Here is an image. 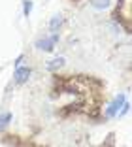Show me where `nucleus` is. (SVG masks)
<instances>
[{"label": "nucleus", "mask_w": 132, "mask_h": 147, "mask_svg": "<svg viewBox=\"0 0 132 147\" xmlns=\"http://www.w3.org/2000/svg\"><path fill=\"white\" fill-rule=\"evenodd\" d=\"M12 119H13V115L9 111H0V134H2V132L9 126Z\"/></svg>", "instance_id": "423d86ee"}, {"label": "nucleus", "mask_w": 132, "mask_h": 147, "mask_svg": "<svg viewBox=\"0 0 132 147\" xmlns=\"http://www.w3.org/2000/svg\"><path fill=\"white\" fill-rule=\"evenodd\" d=\"M60 36L59 32H51L49 36H42V38H38L34 42V47L38 49V51H43V53H53V49H55V45L59 43Z\"/></svg>", "instance_id": "f257e3e1"}, {"label": "nucleus", "mask_w": 132, "mask_h": 147, "mask_svg": "<svg viewBox=\"0 0 132 147\" xmlns=\"http://www.w3.org/2000/svg\"><path fill=\"white\" fill-rule=\"evenodd\" d=\"M32 8H34V2H32V0H23V15H25V17H30Z\"/></svg>", "instance_id": "6e6552de"}, {"label": "nucleus", "mask_w": 132, "mask_h": 147, "mask_svg": "<svg viewBox=\"0 0 132 147\" xmlns=\"http://www.w3.org/2000/svg\"><path fill=\"white\" fill-rule=\"evenodd\" d=\"M64 64H66V59H64V57H55L53 61L47 62V70H49V72H57V70H60Z\"/></svg>", "instance_id": "39448f33"}, {"label": "nucleus", "mask_w": 132, "mask_h": 147, "mask_svg": "<svg viewBox=\"0 0 132 147\" xmlns=\"http://www.w3.org/2000/svg\"><path fill=\"white\" fill-rule=\"evenodd\" d=\"M125 102H127V94H125V92H119V94H117V96H115V98L110 102V104H108L106 111H104V117H106V119H115L117 111L121 109V106H123Z\"/></svg>", "instance_id": "f03ea898"}, {"label": "nucleus", "mask_w": 132, "mask_h": 147, "mask_svg": "<svg viewBox=\"0 0 132 147\" xmlns=\"http://www.w3.org/2000/svg\"><path fill=\"white\" fill-rule=\"evenodd\" d=\"M62 25H64V17L60 13H55L51 17V21H49V32H59L62 28Z\"/></svg>", "instance_id": "20e7f679"}, {"label": "nucleus", "mask_w": 132, "mask_h": 147, "mask_svg": "<svg viewBox=\"0 0 132 147\" xmlns=\"http://www.w3.org/2000/svg\"><path fill=\"white\" fill-rule=\"evenodd\" d=\"M128 111H130V102L127 100V102H125V104L121 106V109L117 111V115H115V119H123L125 115H128Z\"/></svg>", "instance_id": "1a4fd4ad"}, {"label": "nucleus", "mask_w": 132, "mask_h": 147, "mask_svg": "<svg viewBox=\"0 0 132 147\" xmlns=\"http://www.w3.org/2000/svg\"><path fill=\"white\" fill-rule=\"evenodd\" d=\"M30 76H32V68L26 66V64H21V66H17V68H13V83H15V85L26 83L30 79Z\"/></svg>", "instance_id": "7ed1b4c3"}, {"label": "nucleus", "mask_w": 132, "mask_h": 147, "mask_svg": "<svg viewBox=\"0 0 132 147\" xmlns=\"http://www.w3.org/2000/svg\"><path fill=\"white\" fill-rule=\"evenodd\" d=\"M23 62H25V55H19L15 61H13V68H17V66H21Z\"/></svg>", "instance_id": "9d476101"}, {"label": "nucleus", "mask_w": 132, "mask_h": 147, "mask_svg": "<svg viewBox=\"0 0 132 147\" xmlns=\"http://www.w3.org/2000/svg\"><path fill=\"white\" fill-rule=\"evenodd\" d=\"M89 4L94 9H108L111 6V0H89Z\"/></svg>", "instance_id": "0eeeda50"}]
</instances>
